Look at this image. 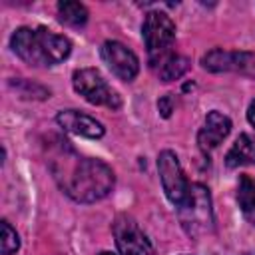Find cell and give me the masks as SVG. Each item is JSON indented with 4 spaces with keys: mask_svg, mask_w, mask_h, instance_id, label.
Segmentation results:
<instances>
[{
    "mask_svg": "<svg viewBox=\"0 0 255 255\" xmlns=\"http://www.w3.org/2000/svg\"><path fill=\"white\" fill-rule=\"evenodd\" d=\"M10 48L28 66L50 68L64 62L70 56L72 42L70 38L62 34H54L44 26L38 28L20 26L10 36Z\"/></svg>",
    "mask_w": 255,
    "mask_h": 255,
    "instance_id": "6da1fadb",
    "label": "cell"
},
{
    "mask_svg": "<svg viewBox=\"0 0 255 255\" xmlns=\"http://www.w3.org/2000/svg\"><path fill=\"white\" fill-rule=\"evenodd\" d=\"M116 185L114 169L96 157H80L72 173L64 179L62 189L78 203H96L110 195Z\"/></svg>",
    "mask_w": 255,
    "mask_h": 255,
    "instance_id": "7a4b0ae2",
    "label": "cell"
},
{
    "mask_svg": "<svg viewBox=\"0 0 255 255\" xmlns=\"http://www.w3.org/2000/svg\"><path fill=\"white\" fill-rule=\"evenodd\" d=\"M179 223L183 231L199 239L213 231V205H211V193L203 183H189L185 201L177 207Z\"/></svg>",
    "mask_w": 255,
    "mask_h": 255,
    "instance_id": "3957f363",
    "label": "cell"
},
{
    "mask_svg": "<svg viewBox=\"0 0 255 255\" xmlns=\"http://www.w3.org/2000/svg\"><path fill=\"white\" fill-rule=\"evenodd\" d=\"M141 36L145 42L149 68L157 70L165 60L173 56L171 48L175 44V22L165 12H147L141 24Z\"/></svg>",
    "mask_w": 255,
    "mask_h": 255,
    "instance_id": "277c9868",
    "label": "cell"
},
{
    "mask_svg": "<svg viewBox=\"0 0 255 255\" xmlns=\"http://www.w3.org/2000/svg\"><path fill=\"white\" fill-rule=\"evenodd\" d=\"M72 86L76 94H80L92 106H104L110 110H120L122 98L120 94L108 86L100 70L96 68H80L72 74Z\"/></svg>",
    "mask_w": 255,
    "mask_h": 255,
    "instance_id": "5b68a950",
    "label": "cell"
},
{
    "mask_svg": "<svg viewBox=\"0 0 255 255\" xmlns=\"http://www.w3.org/2000/svg\"><path fill=\"white\" fill-rule=\"evenodd\" d=\"M112 233L120 255H155L151 241L147 239V235L141 231V227L131 215L128 213L116 215L112 223Z\"/></svg>",
    "mask_w": 255,
    "mask_h": 255,
    "instance_id": "8992f818",
    "label": "cell"
},
{
    "mask_svg": "<svg viewBox=\"0 0 255 255\" xmlns=\"http://www.w3.org/2000/svg\"><path fill=\"white\" fill-rule=\"evenodd\" d=\"M157 173H159V181H161L165 197L175 207H179L185 201L189 183H187V179L183 175V169L179 165L177 155L171 149L159 151V155H157Z\"/></svg>",
    "mask_w": 255,
    "mask_h": 255,
    "instance_id": "52a82bcc",
    "label": "cell"
},
{
    "mask_svg": "<svg viewBox=\"0 0 255 255\" xmlns=\"http://www.w3.org/2000/svg\"><path fill=\"white\" fill-rule=\"evenodd\" d=\"M201 68L213 74L221 72H241V74H253L255 68V54L251 52H239V50H223L213 48L207 54L201 56Z\"/></svg>",
    "mask_w": 255,
    "mask_h": 255,
    "instance_id": "ba28073f",
    "label": "cell"
},
{
    "mask_svg": "<svg viewBox=\"0 0 255 255\" xmlns=\"http://www.w3.org/2000/svg\"><path fill=\"white\" fill-rule=\"evenodd\" d=\"M100 54L110 72L122 82H131L139 74V60L126 44L118 40H108L102 44Z\"/></svg>",
    "mask_w": 255,
    "mask_h": 255,
    "instance_id": "9c48e42d",
    "label": "cell"
},
{
    "mask_svg": "<svg viewBox=\"0 0 255 255\" xmlns=\"http://www.w3.org/2000/svg\"><path fill=\"white\" fill-rule=\"evenodd\" d=\"M56 122L62 129H66L74 135L90 137V139H100L106 133V128L96 118H92L80 110H62L56 114Z\"/></svg>",
    "mask_w": 255,
    "mask_h": 255,
    "instance_id": "30bf717a",
    "label": "cell"
},
{
    "mask_svg": "<svg viewBox=\"0 0 255 255\" xmlns=\"http://www.w3.org/2000/svg\"><path fill=\"white\" fill-rule=\"evenodd\" d=\"M231 131V120L217 112V110H211L207 112L205 116V122H203V128L197 131V145L203 153H209L211 149H215Z\"/></svg>",
    "mask_w": 255,
    "mask_h": 255,
    "instance_id": "8fae6325",
    "label": "cell"
},
{
    "mask_svg": "<svg viewBox=\"0 0 255 255\" xmlns=\"http://www.w3.org/2000/svg\"><path fill=\"white\" fill-rule=\"evenodd\" d=\"M253 163H255V139H251L247 133H239V137L225 155V165L229 169H237L241 165H253Z\"/></svg>",
    "mask_w": 255,
    "mask_h": 255,
    "instance_id": "7c38bea8",
    "label": "cell"
},
{
    "mask_svg": "<svg viewBox=\"0 0 255 255\" xmlns=\"http://www.w3.org/2000/svg\"><path fill=\"white\" fill-rule=\"evenodd\" d=\"M237 203L243 213V217L255 225V179L247 173L239 175V185H237Z\"/></svg>",
    "mask_w": 255,
    "mask_h": 255,
    "instance_id": "4fadbf2b",
    "label": "cell"
},
{
    "mask_svg": "<svg viewBox=\"0 0 255 255\" xmlns=\"http://www.w3.org/2000/svg\"><path fill=\"white\" fill-rule=\"evenodd\" d=\"M58 20L70 28H84L88 22V8L82 2H58Z\"/></svg>",
    "mask_w": 255,
    "mask_h": 255,
    "instance_id": "5bb4252c",
    "label": "cell"
},
{
    "mask_svg": "<svg viewBox=\"0 0 255 255\" xmlns=\"http://www.w3.org/2000/svg\"><path fill=\"white\" fill-rule=\"evenodd\" d=\"M189 68H191L189 58L179 56V54H173V56H171L169 60H165L155 72H157V78H159L161 82H173V80H179L181 76H185Z\"/></svg>",
    "mask_w": 255,
    "mask_h": 255,
    "instance_id": "9a60e30c",
    "label": "cell"
},
{
    "mask_svg": "<svg viewBox=\"0 0 255 255\" xmlns=\"http://www.w3.org/2000/svg\"><path fill=\"white\" fill-rule=\"evenodd\" d=\"M10 88L24 100H46L50 98V90L36 84V82H30L26 78H12L10 82Z\"/></svg>",
    "mask_w": 255,
    "mask_h": 255,
    "instance_id": "2e32d148",
    "label": "cell"
},
{
    "mask_svg": "<svg viewBox=\"0 0 255 255\" xmlns=\"http://www.w3.org/2000/svg\"><path fill=\"white\" fill-rule=\"evenodd\" d=\"M0 249L2 255H12L20 249V237L16 233V229L10 225V221L2 219V239H0Z\"/></svg>",
    "mask_w": 255,
    "mask_h": 255,
    "instance_id": "e0dca14e",
    "label": "cell"
},
{
    "mask_svg": "<svg viewBox=\"0 0 255 255\" xmlns=\"http://www.w3.org/2000/svg\"><path fill=\"white\" fill-rule=\"evenodd\" d=\"M173 94H165V96H161L159 98V102H157V110H159V114H161V118H169L171 116V112H173Z\"/></svg>",
    "mask_w": 255,
    "mask_h": 255,
    "instance_id": "ac0fdd59",
    "label": "cell"
},
{
    "mask_svg": "<svg viewBox=\"0 0 255 255\" xmlns=\"http://www.w3.org/2000/svg\"><path fill=\"white\" fill-rule=\"evenodd\" d=\"M247 122L253 126V129H255V100L249 104V108H247Z\"/></svg>",
    "mask_w": 255,
    "mask_h": 255,
    "instance_id": "d6986e66",
    "label": "cell"
},
{
    "mask_svg": "<svg viewBox=\"0 0 255 255\" xmlns=\"http://www.w3.org/2000/svg\"><path fill=\"white\" fill-rule=\"evenodd\" d=\"M98 255H116V253H112V251H102V253H98Z\"/></svg>",
    "mask_w": 255,
    "mask_h": 255,
    "instance_id": "ffe728a7",
    "label": "cell"
}]
</instances>
